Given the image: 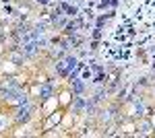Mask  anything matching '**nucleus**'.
Returning <instances> with one entry per match:
<instances>
[{
	"label": "nucleus",
	"mask_w": 155,
	"mask_h": 138,
	"mask_svg": "<svg viewBox=\"0 0 155 138\" xmlns=\"http://www.w3.org/2000/svg\"><path fill=\"white\" fill-rule=\"evenodd\" d=\"M31 111H33V109H31V105L25 103V107H21V109H19V114H17V120H19V122H27V120L31 117Z\"/></svg>",
	"instance_id": "1"
},
{
	"label": "nucleus",
	"mask_w": 155,
	"mask_h": 138,
	"mask_svg": "<svg viewBox=\"0 0 155 138\" xmlns=\"http://www.w3.org/2000/svg\"><path fill=\"white\" fill-rule=\"evenodd\" d=\"M83 107H85V101L81 99V97H79V99H74V111H81Z\"/></svg>",
	"instance_id": "2"
},
{
	"label": "nucleus",
	"mask_w": 155,
	"mask_h": 138,
	"mask_svg": "<svg viewBox=\"0 0 155 138\" xmlns=\"http://www.w3.org/2000/svg\"><path fill=\"white\" fill-rule=\"evenodd\" d=\"M72 87H74V91H77V93H83V89H85L81 81H74V82H72Z\"/></svg>",
	"instance_id": "3"
},
{
	"label": "nucleus",
	"mask_w": 155,
	"mask_h": 138,
	"mask_svg": "<svg viewBox=\"0 0 155 138\" xmlns=\"http://www.w3.org/2000/svg\"><path fill=\"white\" fill-rule=\"evenodd\" d=\"M74 64H77L74 58H68V60H66V66H68V68H74Z\"/></svg>",
	"instance_id": "4"
},
{
	"label": "nucleus",
	"mask_w": 155,
	"mask_h": 138,
	"mask_svg": "<svg viewBox=\"0 0 155 138\" xmlns=\"http://www.w3.org/2000/svg\"><path fill=\"white\" fill-rule=\"evenodd\" d=\"M50 95V87H44V89H41V97H44V99H46V97H48Z\"/></svg>",
	"instance_id": "5"
},
{
	"label": "nucleus",
	"mask_w": 155,
	"mask_h": 138,
	"mask_svg": "<svg viewBox=\"0 0 155 138\" xmlns=\"http://www.w3.org/2000/svg\"><path fill=\"white\" fill-rule=\"evenodd\" d=\"M37 2H41V4H46V2H50V0H37Z\"/></svg>",
	"instance_id": "6"
}]
</instances>
